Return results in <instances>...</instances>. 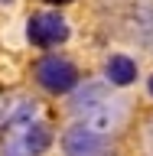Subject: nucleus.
Returning <instances> with one entry per match:
<instances>
[{
  "mask_svg": "<svg viewBox=\"0 0 153 156\" xmlns=\"http://www.w3.org/2000/svg\"><path fill=\"white\" fill-rule=\"evenodd\" d=\"M104 72H107V81H111V85L124 88V85H130V81L137 78V62L127 58V55H111Z\"/></svg>",
  "mask_w": 153,
  "mask_h": 156,
  "instance_id": "obj_7",
  "label": "nucleus"
},
{
  "mask_svg": "<svg viewBox=\"0 0 153 156\" xmlns=\"http://www.w3.org/2000/svg\"><path fill=\"white\" fill-rule=\"evenodd\" d=\"M36 81L49 94H72L78 85V68L65 55H46L36 65Z\"/></svg>",
  "mask_w": 153,
  "mask_h": 156,
  "instance_id": "obj_2",
  "label": "nucleus"
},
{
  "mask_svg": "<svg viewBox=\"0 0 153 156\" xmlns=\"http://www.w3.org/2000/svg\"><path fill=\"white\" fill-rule=\"evenodd\" d=\"M39 120V107L33 101H20L3 120V156H23L20 153V140L29 127Z\"/></svg>",
  "mask_w": 153,
  "mask_h": 156,
  "instance_id": "obj_4",
  "label": "nucleus"
},
{
  "mask_svg": "<svg viewBox=\"0 0 153 156\" xmlns=\"http://www.w3.org/2000/svg\"><path fill=\"white\" fill-rule=\"evenodd\" d=\"M49 146H52V130H49V124L36 120L23 133V140H20V153L23 156H39V153H46Z\"/></svg>",
  "mask_w": 153,
  "mask_h": 156,
  "instance_id": "obj_6",
  "label": "nucleus"
},
{
  "mask_svg": "<svg viewBox=\"0 0 153 156\" xmlns=\"http://www.w3.org/2000/svg\"><path fill=\"white\" fill-rule=\"evenodd\" d=\"M147 146L153 150V120H150V127H147Z\"/></svg>",
  "mask_w": 153,
  "mask_h": 156,
  "instance_id": "obj_8",
  "label": "nucleus"
},
{
  "mask_svg": "<svg viewBox=\"0 0 153 156\" xmlns=\"http://www.w3.org/2000/svg\"><path fill=\"white\" fill-rule=\"evenodd\" d=\"M46 3H52V7H62V3H68V0H46Z\"/></svg>",
  "mask_w": 153,
  "mask_h": 156,
  "instance_id": "obj_9",
  "label": "nucleus"
},
{
  "mask_svg": "<svg viewBox=\"0 0 153 156\" xmlns=\"http://www.w3.org/2000/svg\"><path fill=\"white\" fill-rule=\"evenodd\" d=\"M62 150H65V156H117V150L107 140V133H98V130H91L82 120L65 130Z\"/></svg>",
  "mask_w": 153,
  "mask_h": 156,
  "instance_id": "obj_3",
  "label": "nucleus"
},
{
  "mask_svg": "<svg viewBox=\"0 0 153 156\" xmlns=\"http://www.w3.org/2000/svg\"><path fill=\"white\" fill-rule=\"evenodd\" d=\"M147 88H150V94H153V78H150V85H147Z\"/></svg>",
  "mask_w": 153,
  "mask_h": 156,
  "instance_id": "obj_10",
  "label": "nucleus"
},
{
  "mask_svg": "<svg viewBox=\"0 0 153 156\" xmlns=\"http://www.w3.org/2000/svg\"><path fill=\"white\" fill-rule=\"evenodd\" d=\"M72 111L82 117V124H88L98 133H111L124 124V101L111 98V91L98 81H88L82 91H75Z\"/></svg>",
  "mask_w": 153,
  "mask_h": 156,
  "instance_id": "obj_1",
  "label": "nucleus"
},
{
  "mask_svg": "<svg viewBox=\"0 0 153 156\" xmlns=\"http://www.w3.org/2000/svg\"><path fill=\"white\" fill-rule=\"evenodd\" d=\"M26 39L33 46H42V49L59 46V42L68 39V23L59 13H36L26 23Z\"/></svg>",
  "mask_w": 153,
  "mask_h": 156,
  "instance_id": "obj_5",
  "label": "nucleus"
}]
</instances>
